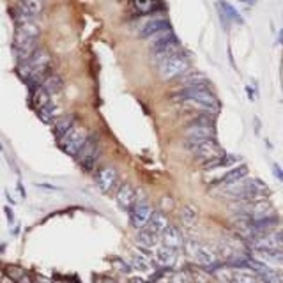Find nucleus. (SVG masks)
Returning <instances> with one entry per match:
<instances>
[{"label":"nucleus","instance_id":"34","mask_svg":"<svg viewBox=\"0 0 283 283\" xmlns=\"http://www.w3.org/2000/svg\"><path fill=\"white\" fill-rule=\"evenodd\" d=\"M36 188L37 190H43V191H51V193H57V191H62L59 186H53V184H48V182H36Z\"/></svg>","mask_w":283,"mask_h":283},{"label":"nucleus","instance_id":"22","mask_svg":"<svg viewBox=\"0 0 283 283\" xmlns=\"http://www.w3.org/2000/svg\"><path fill=\"white\" fill-rule=\"evenodd\" d=\"M198 207H196L195 204H184L181 209V219L182 223H184L186 227H193V225H196V221H198Z\"/></svg>","mask_w":283,"mask_h":283},{"label":"nucleus","instance_id":"11","mask_svg":"<svg viewBox=\"0 0 283 283\" xmlns=\"http://www.w3.org/2000/svg\"><path fill=\"white\" fill-rule=\"evenodd\" d=\"M191 255L196 260V264L204 265V267H213V265L218 264L219 259V253L216 248L211 246V244H202V242L191 248Z\"/></svg>","mask_w":283,"mask_h":283},{"label":"nucleus","instance_id":"31","mask_svg":"<svg viewBox=\"0 0 283 283\" xmlns=\"http://www.w3.org/2000/svg\"><path fill=\"white\" fill-rule=\"evenodd\" d=\"M259 278L264 283H283V280L278 276V273H274V271H269V269L259 273Z\"/></svg>","mask_w":283,"mask_h":283},{"label":"nucleus","instance_id":"19","mask_svg":"<svg viewBox=\"0 0 283 283\" xmlns=\"http://www.w3.org/2000/svg\"><path fill=\"white\" fill-rule=\"evenodd\" d=\"M37 117H39V121L44 122V124H55L57 119L61 117V108L51 101L50 105L43 107L41 110H37Z\"/></svg>","mask_w":283,"mask_h":283},{"label":"nucleus","instance_id":"43","mask_svg":"<svg viewBox=\"0 0 283 283\" xmlns=\"http://www.w3.org/2000/svg\"><path fill=\"white\" fill-rule=\"evenodd\" d=\"M241 2H248V4H253L255 0H241Z\"/></svg>","mask_w":283,"mask_h":283},{"label":"nucleus","instance_id":"27","mask_svg":"<svg viewBox=\"0 0 283 283\" xmlns=\"http://www.w3.org/2000/svg\"><path fill=\"white\" fill-rule=\"evenodd\" d=\"M257 257L265 264L283 265V251H265V250H255Z\"/></svg>","mask_w":283,"mask_h":283},{"label":"nucleus","instance_id":"40","mask_svg":"<svg viewBox=\"0 0 283 283\" xmlns=\"http://www.w3.org/2000/svg\"><path fill=\"white\" fill-rule=\"evenodd\" d=\"M0 283H16V282H14V280H11L9 276H4V278L0 280Z\"/></svg>","mask_w":283,"mask_h":283},{"label":"nucleus","instance_id":"36","mask_svg":"<svg viewBox=\"0 0 283 283\" xmlns=\"http://www.w3.org/2000/svg\"><path fill=\"white\" fill-rule=\"evenodd\" d=\"M273 170L276 172V177H278L280 181H283V170L278 167V165H276V163H273Z\"/></svg>","mask_w":283,"mask_h":283},{"label":"nucleus","instance_id":"42","mask_svg":"<svg viewBox=\"0 0 283 283\" xmlns=\"http://www.w3.org/2000/svg\"><path fill=\"white\" fill-rule=\"evenodd\" d=\"M280 43L283 44V28H282V34H280Z\"/></svg>","mask_w":283,"mask_h":283},{"label":"nucleus","instance_id":"41","mask_svg":"<svg viewBox=\"0 0 283 283\" xmlns=\"http://www.w3.org/2000/svg\"><path fill=\"white\" fill-rule=\"evenodd\" d=\"M20 283H34V282H32V278H30V276H25V278L22 280Z\"/></svg>","mask_w":283,"mask_h":283},{"label":"nucleus","instance_id":"45","mask_svg":"<svg viewBox=\"0 0 283 283\" xmlns=\"http://www.w3.org/2000/svg\"><path fill=\"white\" fill-rule=\"evenodd\" d=\"M37 283H48V282H44V280H41V282H37Z\"/></svg>","mask_w":283,"mask_h":283},{"label":"nucleus","instance_id":"16","mask_svg":"<svg viewBox=\"0 0 283 283\" xmlns=\"http://www.w3.org/2000/svg\"><path fill=\"white\" fill-rule=\"evenodd\" d=\"M159 241H161V246L172 248V250H179V248L182 246L181 232H179L175 227H170V225L163 230V234L159 236Z\"/></svg>","mask_w":283,"mask_h":283},{"label":"nucleus","instance_id":"14","mask_svg":"<svg viewBox=\"0 0 283 283\" xmlns=\"http://www.w3.org/2000/svg\"><path fill=\"white\" fill-rule=\"evenodd\" d=\"M117 205L121 207L122 211H131L133 209V205L136 204V195H135V190H133V186L131 184H124L119 188L117 191Z\"/></svg>","mask_w":283,"mask_h":283},{"label":"nucleus","instance_id":"25","mask_svg":"<svg viewBox=\"0 0 283 283\" xmlns=\"http://www.w3.org/2000/svg\"><path fill=\"white\" fill-rule=\"evenodd\" d=\"M131 265H133L136 271H140V273H152L154 271V262L149 259L147 255H144V253L133 255V259H131Z\"/></svg>","mask_w":283,"mask_h":283},{"label":"nucleus","instance_id":"26","mask_svg":"<svg viewBox=\"0 0 283 283\" xmlns=\"http://www.w3.org/2000/svg\"><path fill=\"white\" fill-rule=\"evenodd\" d=\"M181 84H182V88H188V87H196V85H207V78H205V74L202 73H188L184 76H181Z\"/></svg>","mask_w":283,"mask_h":283},{"label":"nucleus","instance_id":"12","mask_svg":"<svg viewBox=\"0 0 283 283\" xmlns=\"http://www.w3.org/2000/svg\"><path fill=\"white\" fill-rule=\"evenodd\" d=\"M168 28H172V25H170V22H168L167 18H149L145 20V23L140 27L138 30V36L140 37H151L156 36V34L163 32V30H168Z\"/></svg>","mask_w":283,"mask_h":283},{"label":"nucleus","instance_id":"3","mask_svg":"<svg viewBox=\"0 0 283 283\" xmlns=\"http://www.w3.org/2000/svg\"><path fill=\"white\" fill-rule=\"evenodd\" d=\"M191 67V62L188 59V55H184L182 51L175 53V55L168 57L167 61H163L158 65V73L163 80H174L184 76Z\"/></svg>","mask_w":283,"mask_h":283},{"label":"nucleus","instance_id":"9","mask_svg":"<svg viewBox=\"0 0 283 283\" xmlns=\"http://www.w3.org/2000/svg\"><path fill=\"white\" fill-rule=\"evenodd\" d=\"M191 149H193L196 159H200V161L205 163V165H209V163L216 161V159L225 156L221 147L218 145V142H214V140H205L202 144L191 145Z\"/></svg>","mask_w":283,"mask_h":283},{"label":"nucleus","instance_id":"24","mask_svg":"<svg viewBox=\"0 0 283 283\" xmlns=\"http://www.w3.org/2000/svg\"><path fill=\"white\" fill-rule=\"evenodd\" d=\"M50 103H51V96L43 87H39L37 90L30 92V105L36 108V111L41 110V108L46 107V105H50Z\"/></svg>","mask_w":283,"mask_h":283},{"label":"nucleus","instance_id":"33","mask_svg":"<svg viewBox=\"0 0 283 283\" xmlns=\"http://www.w3.org/2000/svg\"><path fill=\"white\" fill-rule=\"evenodd\" d=\"M232 283H259V280L248 273H234Z\"/></svg>","mask_w":283,"mask_h":283},{"label":"nucleus","instance_id":"17","mask_svg":"<svg viewBox=\"0 0 283 283\" xmlns=\"http://www.w3.org/2000/svg\"><path fill=\"white\" fill-rule=\"evenodd\" d=\"M76 126V115L74 113H69V115H61L57 119V122L53 124V135L61 140L64 138L71 130Z\"/></svg>","mask_w":283,"mask_h":283},{"label":"nucleus","instance_id":"18","mask_svg":"<svg viewBox=\"0 0 283 283\" xmlns=\"http://www.w3.org/2000/svg\"><path fill=\"white\" fill-rule=\"evenodd\" d=\"M246 174H248V167L246 165H241V167H236V168H232L230 172H227L223 177H219L218 181L214 182L213 186H216V184H223V186H232V184H236V182H239L242 179V177H246Z\"/></svg>","mask_w":283,"mask_h":283},{"label":"nucleus","instance_id":"46","mask_svg":"<svg viewBox=\"0 0 283 283\" xmlns=\"http://www.w3.org/2000/svg\"><path fill=\"white\" fill-rule=\"evenodd\" d=\"M55 283H57V282H55Z\"/></svg>","mask_w":283,"mask_h":283},{"label":"nucleus","instance_id":"32","mask_svg":"<svg viewBox=\"0 0 283 283\" xmlns=\"http://www.w3.org/2000/svg\"><path fill=\"white\" fill-rule=\"evenodd\" d=\"M5 271H7V273H5V276H9V278L14 280L16 283H20L22 280L25 278V276H27V273H25L23 269H20V267H13V265H9V267H7Z\"/></svg>","mask_w":283,"mask_h":283},{"label":"nucleus","instance_id":"39","mask_svg":"<svg viewBox=\"0 0 283 283\" xmlns=\"http://www.w3.org/2000/svg\"><path fill=\"white\" fill-rule=\"evenodd\" d=\"M158 283H175V280L174 278H161Z\"/></svg>","mask_w":283,"mask_h":283},{"label":"nucleus","instance_id":"37","mask_svg":"<svg viewBox=\"0 0 283 283\" xmlns=\"http://www.w3.org/2000/svg\"><path fill=\"white\" fill-rule=\"evenodd\" d=\"M16 188H18V193L22 195V198H27V193H25V188H23V184H22V181H18Z\"/></svg>","mask_w":283,"mask_h":283},{"label":"nucleus","instance_id":"30","mask_svg":"<svg viewBox=\"0 0 283 283\" xmlns=\"http://www.w3.org/2000/svg\"><path fill=\"white\" fill-rule=\"evenodd\" d=\"M237 159L234 158V156H230V158H227V156H223V158L216 159V161L209 163V165H205V170H216V168H221V167H227V165H232V163H236Z\"/></svg>","mask_w":283,"mask_h":283},{"label":"nucleus","instance_id":"8","mask_svg":"<svg viewBox=\"0 0 283 283\" xmlns=\"http://www.w3.org/2000/svg\"><path fill=\"white\" fill-rule=\"evenodd\" d=\"M246 202L248 204L246 207H244V211H246V214L250 216V221H260V219L274 216L273 204H271L265 196H262V198H250L246 200Z\"/></svg>","mask_w":283,"mask_h":283},{"label":"nucleus","instance_id":"38","mask_svg":"<svg viewBox=\"0 0 283 283\" xmlns=\"http://www.w3.org/2000/svg\"><path fill=\"white\" fill-rule=\"evenodd\" d=\"M5 198H7V204H9V205H16V202L13 200V196H11L9 191H5Z\"/></svg>","mask_w":283,"mask_h":283},{"label":"nucleus","instance_id":"1","mask_svg":"<svg viewBox=\"0 0 283 283\" xmlns=\"http://www.w3.org/2000/svg\"><path fill=\"white\" fill-rule=\"evenodd\" d=\"M39 36H41V28L36 22L16 25L13 39V53L16 64H23L32 57L34 51L39 48Z\"/></svg>","mask_w":283,"mask_h":283},{"label":"nucleus","instance_id":"20","mask_svg":"<svg viewBox=\"0 0 283 283\" xmlns=\"http://www.w3.org/2000/svg\"><path fill=\"white\" fill-rule=\"evenodd\" d=\"M168 227V219L167 216L163 213H152V216H151V219H149L147 227H145V230H149V232L156 234V236H161L163 230Z\"/></svg>","mask_w":283,"mask_h":283},{"label":"nucleus","instance_id":"23","mask_svg":"<svg viewBox=\"0 0 283 283\" xmlns=\"http://www.w3.org/2000/svg\"><path fill=\"white\" fill-rule=\"evenodd\" d=\"M44 90H46L50 96H53V94H59L62 92V88H64V80L59 76V74H53L51 73L50 76H46V80L43 82L41 85Z\"/></svg>","mask_w":283,"mask_h":283},{"label":"nucleus","instance_id":"35","mask_svg":"<svg viewBox=\"0 0 283 283\" xmlns=\"http://www.w3.org/2000/svg\"><path fill=\"white\" fill-rule=\"evenodd\" d=\"M4 213H5V216H7V223H9V225H13V223H14V214H13V211H11L9 207H4Z\"/></svg>","mask_w":283,"mask_h":283},{"label":"nucleus","instance_id":"6","mask_svg":"<svg viewBox=\"0 0 283 283\" xmlns=\"http://www.w3.org/2000/svg\"><path fill=\"white\" fill-rule=\"evenodd\" d=\"M98 158H99V140L96 135H88V140L78 152V156H76V161L80 163V167L84 168V170H92Z\"/></svg>","mask_w":283,"mask_h":283},{"label":"nucleus","instance_id":"4","mask_svg":"<svg viewBox=\"0 0 283 283\" xmlns=\"http://www.w3.org/2000/svg\"><path fill=\"white\" fill-rule=\"evenodd\" d=\"M186 138L191 145L202 144L205 140H214V126L213 121L207 117H200L193 124L186 128Z\"/></svg>","mask_w":283,"mask_h":283},{"label":"nucleus","instance_id":"28","mask_svg":"<svg viewBox=\"0 0 283 283\" xmlns=\"http://www.w3.org/2000/svg\"><path fill=\"white\" fill-rule=\"evenodd\" d=\"M158 241H159V236L149 232V230H145V228H142V230L138 232V236H136V242L144 248H154Z\"/></svg>","mask_w":283,"mask_h":283},{"label":"nucleus","instance_id":"44","mask_svg":"<svg viewBox=\"0 0 283 283\" xmlns=\"http://www.w3.org/2000/svg\"><path fill=\"white\" fill-rule=\"evenodd\" d=\"M2 151H4V147H2V144H0V152H2Z\"/></svg>","mask_w":283,"mask_h":283},{"label":"nucleus","instance_id":"13","mask_svg":"<svg viewBox=\"0 0 283 283\" xmlns=\"http://www.w3.org/2000/svg\"><path fill=\"white\" fill-rule=\"evenodd\" d=\"M96 182L101 193H110L113 190V186L117 184V170L113 167H105L101 168L96 175Z\"/></svg>","mask_w":283,"mask_h":283},{"label":"nucleus","instance_id":"2","mask_svg":"<svg viewBox=\"0 0 283 283\" xmlns=\"http://www.w3.org/2000/svg\"><path fill=\"white\" fill-rule=\"evenodd\" d=\"M179 98L182 101L191 103L193 107L205 111H214L218 108V99L211 92V88L207 85H196V87L182 88L181 92H179Z\"/></svg>","mask_w":283,"mask_h":283},{"label":"nucleus","instance_id":"7","mask_svg":"<svg viewBox=\"0 0 283 283\" xmlns=\"http://www.w3.org/2000/svg\"><path fill=\"white\" fill-rule=\"evenodd\" d=\"M255 250L265 251H283V230L274 228L271 232H265L262 236H257L253 241H250Z\"/></svg>","mask_w":283,"mask_h":283},{"label":"nucleus","instance_id":"21","mask_svg":"<svg viewBox=\"0 0 283 283\" xmlns=\"http://www.w3.org/2000/svg\"><path fill=\"white\" fill-rule=\"evenodd\" d=\"M163 0H133V9L138 14H152L159 11Z\"/></svg>","mask_w":283,"mask_h":283},{"label":"nucleus","instance_id":"29","mask_svg":"<svg viewBox=\"0 0 283 283\" xmlns=\"http://www.w3.org/2000/svg\"><path fill=\"white\" fill-rule=\"evenodd\" d=\"M218 9L221 11L225 16L228 18V22H236V23H242V18L239 16V13H237V9L234 7V5H230L228 2H225V0H219L218 2Z\"/></svg>","mask_w":283,"mask_h":283},{"label":"nucleus","instance_id":"15","mask_svg":"<svg viewBox=\"0 0 283 283\" xmlns=\"http://www.w3.org/2000/svg\"><path fill=\"white\" fill-rule=\"evenodd\" d=\"M154 257H156V264L159 265V267H165V269H168V267H174L177 262V250H172V248H167V246H159L156 248V253H154Z\"/></svg>","mask_w":283,"mask_h":283},{"label":"nucleus","instance_id":"10","mask_svg":"<svg viewBox=\"0 0 283 283\" xmlns=\"http://www.w3.org/2000/svg\"><path fill=\"white\" fill-rule=\"evenodd\" d=\"M152 207L149 204L147 200H136V204L133 205V209L130 211V219H131V225L138 230L147 227L149 219L152 216Z\"/></svg>","mask_w":283,"mask_h":283},{"label":"nucleus","instance_id":"5","mask_svg":"<svg viewBox=\"0 0 283 283\" xmlns=\"http://www.w3.org/2000/svg\"><path fill=\"white\" fill-rule=\"evenodd\" d=\"M87 140H88L87 130L82 128V126H74L73 130H71L69 133L64 136V138L59 140V144H61V149L64 151L65 154H67V156L76 158Z\"/></svg>","mask_w":283,"mask_h":283}]
</instances>
